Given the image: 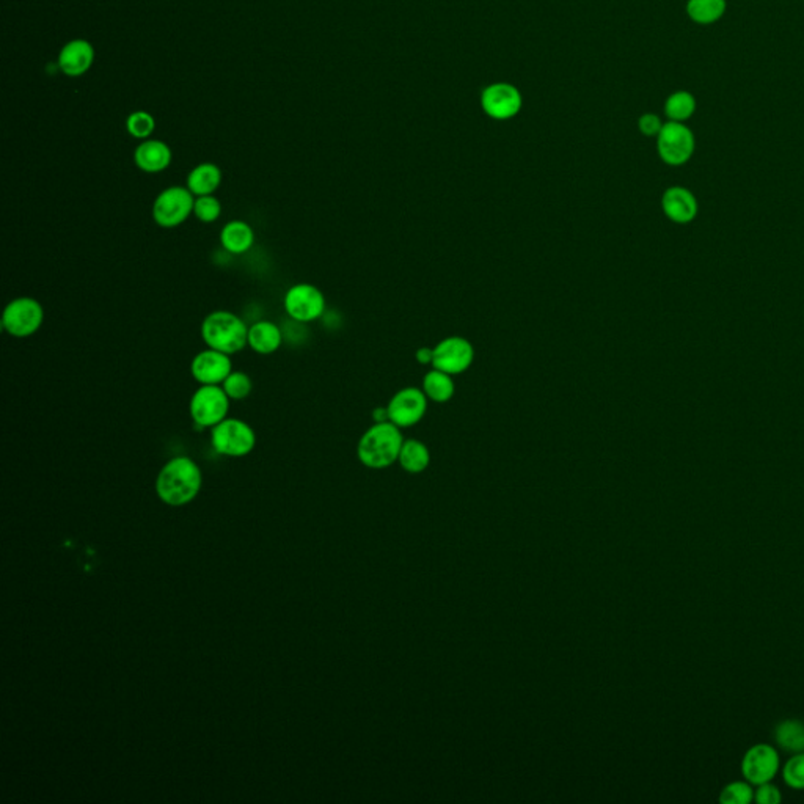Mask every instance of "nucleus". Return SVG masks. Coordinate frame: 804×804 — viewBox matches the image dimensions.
Here are the masks:
<instances>
[{
	"mask_svg": "<svg viewBox=\"0 0 804 804\" xmlns=\"http://www.w3.org/2000/svg\"><path fill=\"white\" fill-rule=\"evenodd\" d=\"M783 779L785 784L795 791L804 789V752L793 754L783 766Z\"/></svg>",
	"mask_w": 804,
	"mask_h": 804,
	"instance_id": "obj_29",
	"label": "nucleus"
},
{
	"mask_svg": "<svg viewBox=\"0 0 804 804\" xmlns=\"http://www.w3.org/2000/svg\"><path fill=\"white\" fill-rule=\"evenodd\" d=\"M200 487V468L186 456L167 462L157 476V493L170 507H182L192 501Z\"/></svg>",
	"mask_w": 804,
	"mask_h": 804,
	"instance_id": "obj_1",
	"label": "nucleus"
},
{
	"mask_svg": "<svg viewBox=\"0 0 804 804\" xmlns=\"http://www.w3.org/2000/svg\"><path fill=\"white\" fill-rule=\"evenodd\" d=\"M401 428L391 422L374 423L358 441L357 455L368 468L381 470L393 465L399 459L402 439Z\"/></svg>",
	"mask_w": 804,
	"mask_h": 804,
	"instance_id": "obj_2",
	"label": "nucleus"
},
{
	"mask_svg": "<svg viewBox=\"0 0 804 804\" xmlns=\"http://www.w3.org/2000/svg\"><path fill=\"white\" fill-rule=\"evenodd\" d=\"M283 343V333L280 331L279 325L272 321H256L248 327V337H247V346L252 348L256 354L261 356H271L273 352L280 349V346Z\"/></svg>",
	"mask_w": 804,
	"mask_h": 804,
	"instance_id": "obj_18",
	"label": "nucleus"
},
{
	"mask_svg": "<svg viewBox=\"0 0 804 804\" xmlns=\"http://www.w3.org/2000/svg\"><path fill=\"white\" fill-rule=\"evenodd\" d=\"M781 759L778 750L766 743H758L745 752L741 759V775L752 785L770 783L778 775Z\"/></svg>",
	"mask_w": 804,
	"mask_h": 804,
	"instance_id": "obj_12",
	"label": "nucleus"
},
{
	"mask_svg": "<svg viewBox=\"0 0 804 804\" xmlns=\"http://www.w3.org/2000/svg\"><path fill=\"white\" fill-rule=\"evenodd\" d=\"M727 0H687L685 12L699 26L715 24L726 14Z\"/></svg>",
	"mask_w": 804,
	"mask_h": 804,
	"instance_id": "obj_21",
	"label": "nucleus"
},
{
	"mask_svg": "<svg viewBox=\"0 0 804 804\" xmlns=\"http://www.w3.org/2000/svg\"><path fill=\"white\" fill-rule=\"evenodd\" d=\"M758 789L754 791V801L759 804H779L783 801V793L776 785L770 783L756 785Z\"/></svg>",
	"mask_w": 804,
	"mask_h": 804,
	"instance_id": "obj_31",
	"label": "nucleus"
},
{
	"mask_svg": "<svg viewBox=\"0 0 804 804\" xmlns=\"http://www.w3.org/2000/svg\"><path fill=\"white\" fill-rule=\"evenodd\" d=\"M398 461L407 473H422L428 468L431 455L428 447L422 441L404 440Z\"/></svg>",
	"mask_w": 804,
	"mask_h": 804,
	"instance_id": "obj_25",
	"label": "nucleus"
},
{
	"mask_svg": "<svg viewBox=\"0 0 804 804\" xmlns=\"http://www.w3.org/2000/svg\"><path fill=\"white\" fill-rule=\"evenodd\" d=\"M95 60L93 46L85 39H74L60 51L59 66L66 76L78 78L90 70Z\"/></svg>",
	"mask_w": 804,
	"mask_h": 804,
	"instance_id": "obj_16",
	"label": "nucleus"
},
{
	"mask_svg": "<svg viewBox=\"0 0 804 804\" xmlns=\"http://www.w3.org/2000/svg\"><path fill=\"white\" fill-rule=\"evenodd\" d=\"M428 401V396L424 395L423 389L415 387L399 389L387 406L389 422L398 428L415 426L426 415Z\"/></svg>",
	"mask_w": 804,
	"mask_h": 804,
	"instance_id": "obj_11",
	"label": "nucleus"
},
{
	"mask_svg": "<svg viewBox=\"0 0 804 804\" xmlns=\"http://www.w3.org/2000/svg\"><path fill=\"white\" fill-rule=\"evenodd\" d=\"M45 322V308L37 298L16 297L2 313V327L10 337L29 338L35 335Z\"/></svg>",
	"mask_w": 804,
	"mask_h": 804,
	"instance_id": "obj_4",
	"label": "nucleus"
},
{
	"mask_svg": "<svg viewBox=\"0 0 804 804\" xmlns=\"http://www.w3.org/2000/svg\"><path fill=\"white\" fill-rule=\"evenodd\" d=\"M155 118L148 112H134L126 120V130L136 138H148L155 132Z\"/></svg>",
	"mask_w": 804,
	"mask_h": 804,
	"instance_id": "obj_30",
	"label": "nucleus"
},
{
	"mask_svg": "<svg viewBox=\"0 0 804 804\" xmlns=\"http://www.w3.org/2000/svg\"><path fill=\"white\" fill-rule=\"evenodd\" d=\"M775 741L779 750L791 754L804 752V721L784 720L775 727Z\"/></svg>",
	"mask_w": 804,
	"mask_h": 804,
	"instance_id": "obj_22",
	"label": "nucleus"
},
{
	"mask_svg": "<svg viewBox=\"0 0 804 804\" xmlns=\"http://www.w3.org/2000/svg\"><path fill=\"white\" fill-rule=\"evenodd\" d=\"M221 182L222 170L215 163H205L192 169L186 186L195 197H201L214 195L215 190L221 188Z\"/></svg>",
	"mask_w": 804,
	"mask_h": 804,
	"instance_id": "obj_20",
	"label": "nucleus"
},
{
	"mask_svg": "<svg viewBox=\"0 0 804 804\" xmlns=\"http://www.w3.org/2000/svg\"><path fill=\"white\" fill-rule=\"evenodd\" d=\"M283 306L292 321L308 324L324 314V294L314 285L297 283L286 291Z\"/></svg>",
	"mask_w": 804,
	"mask_h": 804,
	"instance_id": "obj_10",
	"label": "nucleus"
},
{
	"mask_svg": "<svg viewBox=\"0 0 804 804\" xmlns=\"http://www.w3.org/2000/svg\"><path fill=\"white\" fill-rule=\"evenodd\" d=\"M195 195L188 186H172L157 195L153 203V219L159 227L176 228L194 214Z\"/></svg>",
	"mask_w": 804,
	"mask_h": 804,
	"instance_id": "obj_7",
	"label": "nucleus"
},
{
	"mask_svg": "<svg viewBox=\"0 0 804 804\" xmlns=\"http://www.w3.org/2000/svg\"><path fill=\"white\" fill-rule=\"evenodd\" d=\"M723 804H750L754 801V789L748 781H733L723 787L720 793Z\"/></svg>",
	"mask_w": 804,
	"mask_h": 804,
	"instance_id": "obj_27",
	"label": "nucleus"
},
{
	"mask_svg": "<svg viewBox=\"0 0 804 804\" xmlns=\"http://www.w3.org/2000/svg\"><path fill=\"white\" fill-rule=\"evenodd\" d=\"M434 348H422L416 352V362L422 364H432Z\"/></svg>",
	"mask_w": 804,
	"mask_h": 804,
	"instance_id": "obj_33",
	"label": "nucleus"
},
{
	"mask_svg": "<svg viewBox=\"0 0 804 804\" xmlns=\"http://www.w3.org/2000/svg\"><path fill=\"white\" fill-rule=\"evenodd\" d=\"M231 371L233 364L230 356L209 348L198 352L190 364L192 377L200 385H222Z\"/></svg>",
	"mask_w": 804,
	"mask_h": 804,
	"instance_id": "obj_14",
	"label": "nucleus"
},
{
	"mask_svg": "<svg viewBox=\"0 0 804 804\" xmlns=\"http://www.w3.org/2000/svg\"><path fill=\"white\" fill-rule=\"evenodd\" d=\"M423 391L428 396L429 401L448 402L455 396V382L453 376L443 373V371L434 368L429 371L428 374L423 379Z\"/></svg>",
	"mask_w": 804,
	"mask_h": 804,
	"instance_id": "obj_23",
	"label": "nucleus"
},
{
	"mask_svg": "<svg viewBox=\"0 0 804 804\" xmlns=\"http://www.w3.org/2000/svg\"><path fill=\"white\" fill-rule=\"evenodd\" d=\"M473 346L468 339L462 337H449L435 346L432 366L456 376L465 373L473 364Z\"/></svg>",
	"mask_w": 804,
	"mask_h": 804,
	"instance_id": "obj_13",
	"label": "nucleus"
},
{
	"mask_svg": "<svg viewBox=\"0 0 804 804\" xmlns=\"http://www.w3.org/2000/svg\"><path fill=\"white\" fill-rule=\"evenodd\" d=\"M663 124L665 123H663L662 118L658 117L657 113H652V112L642 113L641 117L638 118V130H640L642 136H658L660 130H662Z\"/></svg>",
	"mask_w": 804,
	"mask_h": 804,
	"instance_id": "obj_32",
	"label": "nucleus"
},
{
	"mask_svg": "<svg viewBox=\"0 0 804 804\" xmlns=\"http://www.w3.org/2000/svg\"><path fill=\"white\" fill-rule=\"evenodd\" d=\"M230 398L222 385H200L188 402V412L197 426L214 428L230 412Z\"/></svg>",
	"mask_w": 804,
	"mask_h": 804,
	"instance_id": "obj_5",
	"label": "nucleus"
},
{
	"mask_svg": "<svg viewBox=\"0 0 804 804\" xmlns=\"http://www.w3.org/2000/svg\"><path fill=\"white\" fill-rule=\"evenodd\" d=\"M222 389H225V393L231 401H242L252 393L254 382H252V377L244 371H231L230 376L222 383Z\"/></svg>",
	"mask_w": 804,
	"mask_h": 804,
	"instance_id": "obj_26",
	"label": "nucleus"
},
{
	"mask_svg": "<svg viewBox=\"0 0 804 804\" xmlns=\"http://www.w3.org/2000/svg\"><path fill=\"white\" fill-rule=\"evenodd\" d=\"M255 231L244 221H230L221 231V246L228 254L244 255L254 247Z\"/></svg>",
	"mask_w": 804,
	"mask_h": 804,
	"instance_id": "obj_19",
	"label": "nucleus"
},
{
	"mask_svg": "<svg viewBox=\"0 0 804 804\" xmlns=\"http://www.w3.org/2000/svg\"><path fill=\"white\" fill-rule=\"evenodd\" d=\"M248 327L234 313L217 310L209 313L201 322V338L209 349L233 356L247 348Z\"/></svg>",
	"mask_w": 804,
	"mask_h": 804,
	"instance_id": "obj_3",
	"label": "nucleus"
},
{
	"mask_svg": "<svg viewBox=\"0 0 804 804\" xmlns=\"http://www.w3.org/2000/svg\"><path fill=\"white\" fill-rule=\"evenodd\" d=\"M698 107V101L693 93L687 90H677L671 93L665 101V115L668 121L685 123L693 117Z\"/></svg>",
	"mask_w": 804,
	"mask_h": 804,
	"instance_id": "obj_24",
	"label": "nucleus"
},
{
	"mask_svg": "<svg viewBox=\"0 0 804 804\" xmlns=\"http://www.w3.org/2000/svg\"><path fill=\"white\" fill-rule=\"evenodd\" d=\"M662 208L669 221L685 225L696 219L698 200L691 190L681 188V186H674V188H669L663 194Z\"/></svg>",
	"mask_w": 804,
	"mask_h": 804,
	"instance_id": "obj_15",
	"label": "nucleus"
},
{
	"mask_svg": "<svg viewBox=\"0 0 804 804\" xmlns=\"http://www.w3.org/2000/svg\"><path fill=\"white\" fill-rule=\"evenodd\" d=\"M694 149L696 138L687 124L677 121L663 124L660 134L657 136V151L663 163L673 167L683 165L693 157Z\"/></svg>",
	"mask_w": 804,
	"mask_h": 804,
	"instance_id": "obj_8",
	"label": "nucleus"
},
{
	"mask_svg": "<svg viewBox=\"0 0 804 804\" xmlns=\"http://www.w3.org/2000/svg\"><path fill=\"white\" fill-rule=\"evenodd\" d=\"M211 429V443L222 456L242 457L248 455L256 443L252 426L238 418H225Z\"/></svg>",
	"mask_w": 804,
	"mask_h": 804,
	"instance_id": "obj_6",
	"label": "nucleus"
},
{
	"mask_svg": "<svg viewBox=\"0 0 804 804\" xmlns=\"http://www.w3.org/2000/svg\"><path fill=\"white\" fill-rule=\"evenodd\" d=\"M134 163L145 173H161L172 163V149L161 140H145L134 151Z\"/></svg>",
	"mask_w": 804,
	"mask_h": 804,
	"instance_id": "obj_17",
	"label": "nucleus"
},
{
	"mask_svg": "<svg viewBox=\"0 0 804 804\" xmlns=\"http://www.w3.org/2000/svg\"><path fill=\"white\" fill-rule=\"evenodd\" d=\"M480 105L487 117L495 121H507L523 109V95L509 82H493L481 91Z\"/></svg>",
	"mask_w": 804,
	"mask_h": 804,
	"instance_id": "obj_9",
	"label": "nucleus"
},
{
	"mask_svg": "<svg viewBox=\"0 0 804 804\" xmlns=\"http://www.w3.org/2000/svg\"><path fill=\"white\" fill-rule=\"evenodd\" d=\"M194 215L203 223H214L222 215L221 201L214 195L195 197Z\"/></svg>",
	"mask_w": 804,
	"mask_h": 804,
	"instance_id": "obj_28",
	"label": "nucleus"
}]
</instances>
